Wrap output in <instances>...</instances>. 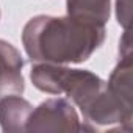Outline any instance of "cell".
Masks as SVG:
<instances>
[{
	"label": "cell",
	"instance_id": "1",
	"mask_svg": "<svg viewBox=\"0 0 133 133\" xmlns=\"http://www.w3.org/2000/svg\"><path fill=\"white\" fill-rule=\"evenodd\" d=\"M105 41V25L71 16L31 17L22 30V44L33 63L78 64Z\"/></svg>",
	"mask_w": 133,
	"mask_h": 133
},
{
	"label": "cell",
	"instance_id": "2",
	"mask_svg": "<svg viewBox=\"0 0 133 133\" xmlns=\"http://www.w3.org/2000/svg\"><path fill=\"white\" fill-rule=\"evenodd\" d=\"M30 78L42 92L66 94L83 113L86 122L94 125H124L131 128L133 114L127 113L108 92L107 82L85 69H71L63 64L36 63L31 66Z\"/></svg>",
	"mask_w": 133,
	"mask_h": 133
},
{
	"label": "cell",
	"instance_id": "3",
	"mask_svg": "<svg viewBox=\"0 0 133 133\" xmlns=\"http://www.w3.org/2000/svg\"><path fill=\"white\" fill-rule=\"evenodd\" d=\"M85 127L80 124L74 105L63 97L47 99L39 103L30 114L25 131H53V133H72L82 131Z\"/></svg>",
	"mask_w": 133,
	"mask_h": 133
},
{
	"label": "cell",
	"instance_id": "4",
	"mask_svg": "<svg viewBox=\"0 0 133 133\" xmlns=\"http://www.w3.org/2000/svg\"><path fill=\"white\" fill-rule=\"evenodd\" d=\"M33 105L22 96H10L0 100V127L5 133H24Z\"/></svg>",
	"mask_w": 133,
	"mask_h": 133
},
{
	"label": "cell",
	"instance_id": "5",
	"mask_svg": "<svg viewBox=\"0 0 133 133\" xmlns=\"http://www.w3.org/2000/svg\"><path fill=\"white\" fill-rule=\"evenodd\" d=\"M68 16L105 25L111 14V0H66Z\"/></svg>",
	"mask_w": 133,
	"mask_h": 133
},
{
	"label": "cell",
	"instance_id": "6",
	"mask_svg": "<svg viewBox=\"0 0 133 133\" xmlns=\"http://www.w3.org/2000/svg\"><path fill=\"white\" fill-rule=\"evenodd\" d=\"M25 82L22 69L0 68V100L10 96H22Z\"/></svg>",
	"mask_w": 133,
	"mask_h": 133
},
{
	"label": "cell",
	"instance_id": "7",
	"mask_svg": "<svg viewBox=\"0 0 133 133\" xmlns=\"http://www.w3.org/2000/svg\"><path fill=\"white\" fill-rule=\"evenodd\" d=\"M24 64H25V61H24L21 52L8 41L0 39V68L22 69Z\"/></svg>",
	"mask_w": 133,
	"mask_h": 133
},
{
	"label": "cell",
	"instance_id": "8",
	"mask_svg": "<svg viewBox=\"0 0 133 133\" xmlns=\"http://www.w3.org/2000/svg\"><path fill=\"white\" fill-rule=\"evenodd\" d=\"M116 14H117L119 25H122L125 30H128V24H130V0H117L116 2Z\"/></svg>",
	"mask_w": 133,
	"mask_h": 133
}]
</instances>
